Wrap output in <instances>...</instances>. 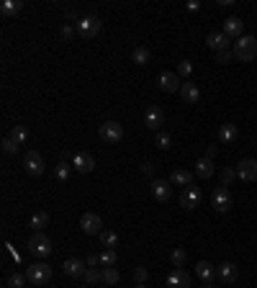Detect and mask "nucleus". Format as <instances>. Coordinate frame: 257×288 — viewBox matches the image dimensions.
Segmentation results:
<instances>
[{
  "label": "nucleus",
  "instance_id": "1",
  "mask_svg": "<svg viewBox=\"0 0 257 288\" xmlns=\"http://www.w3.org/2000/svg\"><path fill=\"white\" fill-rule=\"evenodd\" d=\"M231 54H234L239 62H252V60L257 57V39H254V36H242V39H236Z\"/></svg>",
  "mask_w": 257,
  "mask_h": 288
},
{
  "label": "nucleus",
  "instance_id": "2",
  "mask_svg": "<svg viewBox=\"0 0 257 288\" xmlns=\"http://www.w3.org/2000/svg\"><path fill=\"white\" fill-rule=\"evenodd\" d=\"M26 247H29V252H31L34 257H49L52 249H54L52 239H49L47 234H42V232H34V237L26 242Z\"/></svg>",
  "mask_w": 257,
  "mask_h": 288
},
{
  "label": "nucleus",
  "instance_id": "3",
  "mask_svg": "<svg viewBox=\"0 0 257 288\" xmlns=\"http://www.w3.org/2000/svg\"><path fill=\"white\" fill-rule=\"evenodd\" d=\"M26 278H29V283H34V285H47V283L52 280V267H49L47 262H34V265L26 267Z\"/></svg>",
  "mask_w": 257,
  "mask_h": 288
},
{
  "label": "nucleus",
  "instance_id": "4",
  "mask_svg": "<svg viewBox=\"0 0 257 288\" xmlns=\"http://www.w3.org/2000/svg\"><path fill=\"white\" fill-rule=\"evenodd\" d=\"M101 26H103V21L98 18V16H83L80 21H77V36H83V39H93L98 31H101Z\"/></svg>",
  "mask_w": 257,
  "mask_h": 288
},
{
  "label": "nucleus",
  "instance_id": "5",
  "mask_svg": "<svg viewBox=\"0 0 257 288\" xmlns=\"http://www.w3.org/2000/svg\"><path fill=\"white\" fill-rule=\"evenodd\" d=\"M101 139H103L106 144H118V142L124 139V126H121L118 121H106V124L101 126Z\"/></svg>",
  "mask_w": 257,
  "mask_h": 288
},
{
  "label": "nucleus",
  "instance_id": "6",
  "mask_svg": "<svg viewBox=\"0 0 257 288\" xmlns=\"http://www.w3.org/2000/svg\"><path fill=\"white\" fill-rule=\"evenodd\" d=\"M211 206L219 211V214H226L231 208V193L226 185H219L213 193H211Z\"/></svg>",
  "mask_w": 257,
  "mask_h": 288
},
{
  "label": "nucleus",
  "instance_id": "7",
  "mask_svg": "<svg viewBox=\"0 0 257 288\" xmlns=\"http://www.w3.org/2000/svg\"><path fill=\"white\" fill-rule=\"evenodd\" d=\"M24 167H26V172L29 175H42L44 170H47V165H44V157L36 152V149H31V152H26L24 155Z\"/></svg>",
  "mask_w": 257,
  "mask_h": 288
},
{
  "label": "nucleus",
  "instance_id": "8",
  "mask_svg": "<svg viewBox=\"0 0 257 288\" xmlns=\"http://www.w3.org/2000/svg\"><path fill=\"white\" fill-rule=\"evenodd\" d=\"M80 229L85 232V234H101L103 232V219L98 216V214H93V211H85L83 216H80Z\"/></svg>",
  "mask_w": 257,
  "mask_h": 288
},
{
  "label": "nucleus",
  "instance_id": "9",
  "mask_svg": "<svg viewBox=\"0 0 257 288\" xmlns=\"http://www.w3.org/2000/svg\"><path fill=\"white\" fill-rule=\"evenodd\" d=\"M157 85H160V90H162V93H177V90L183 88V83H180L177 72H160Z\"/></svg>",
  "mask_w": 257,
  "mask_h": 288
},
{
  "label": "nucleus",
  "instance_id": "10",
  "mask_svg": "<svg viewBox=\"0 0 257 288\" xmlns=\"http://www.w3.org/2000/svg\"><path fill=\"white\" fill-rule=\"evenodd\" d=\"M162 121H165V113L160 106H149L144 111V126L152 129V131H162Z\"/></svg>",
  "mask_w": 257,
  "mask_h": 288
},
{
  "label": "nucleus",
  "instance_id": "11",
  "mask_svg": "<svg viewBox=\"0 0 257 288\" xmlns=\"http://www.w3.org/2000/svg\"><path fill=\"white\" fill-rule=\"evenodd\" d=\"M149 190H152L154 201H170V196H172V183H170V180H162V178H154V180L149 183Z\"/></svg>",
  "mask_w": 257,
  "mask_h": 288
},
{
  "label": "nucleus",
  "instance_id": "12",
  "mask_svg": "<svg viewBox=\"0 0 257 288\" xmlns=\"http://www.w3.org/2000/svg\"><path fill=\"white\" fill-rule=\"evenodd\" d=\"M236 178L244 183H254L257 180V160H242L236 165Z\"/></svg>",
  "mask_w": 257,
  "mask_h": 288
},
{
  "label": "nucleus",
  "instance_id": "13",
  "mask_svg": "<svg viewBox=\"0 0 257 288\" xmlns=\"http://www.w3.org/2000/svg\"><path fill=\"white\" fill-rule=\"evenodd\" d=\"M72 167H75L77 172L88 175V172L95 170V160H93V155H88V152H77V155H72Z\"/></svg>",
  "mask_w": 257,
  "mask_h": 288
},
{
  "label": "nucleus",
  "instance_id": "14",
  "mask_svg": "<svg viewBox=\"0 0 257 288\" xmlns=\"http://www.w3.org/2000/svg\"><path fill=\"white\" fill-rule=\"evenodd\" d=\"M167 288H190V275L183 267H172L167 273Z\"/></svg>",
  "mask_w": 257,
  "mask_h": 288
},
{
  "label": "nucleus",
  "instance_id": "15",
  "mask_svg": "<svg viewBox=\"0 0 257 288\" xmlns=\"http://www.w3.org/2000/svg\"><path fill=\"white\" fill-rule=\"evenodd\" d=\"M198 203H201V190H198L195 185H188V188L180 193V206H183L185 211H193Z\"/></svg>",
  "mask_w": 257,
  "mask_h": 288
},
{
  "label": "nucleus",
  "instance_id": "16",
  "mask_svg": "<svg viewBox=\"0 0 257 288\" xmlns=\"http://www.w3.org/2000/svg\"><path fill=\"white\" fill-rule=\"evenodd\" d=\"M88 262L85 260H80V257H70V260H65V265H62V270H65V275L67 278H83L85 275V267Z\"/></svg>",
  "mask_w": 257,
  "mask_h": 288
},
{
  "label": "nucleus",
  "instance_id": "17",
  "mask_svg": "<svg viewBox=\"0 0 257 288\" xmlns=\"http://www.w3.org/2000/svg\"><path fill=\"white\" fill-rule=\"evenodd\" d=\"M216 278L221 280V283H234L236 278H239V267L234 265V262H221L219 267H216Z\"/></svg>",
  "mask_w": 257,
  "mask_h": 288
},
{
  "label": "nucleus",
  "instance_id": "18",
  "mask_svg": "<svg viewBox=\"0 0 257 288\" xmlns=\"http://www.w3.org/2000/svg\"><path fill=\"white\" fill-rule=\"evenodd\" d=\"M242 26H244V21L242 18H236V16H229L226 21H224V34L229 36V39H242Z\"/></svg>",
  "mask_w": 257,
  "mask_h": 288
},
{
  "label": "nucleus",
  "instance_id": "19",
  "mask_svg": "<svg viewBox=\"0 0 257 288\" xmlns=\"http://www.w3.org/2000/svg\"><path fill=\"white\" fill-rule=\"evenodd\" d=\"M206 44H208L213 52H224V49H229V36H226L224 31H211V34L206 36Z\"/></svg>",
  "mask_w": 257,
  "mask_h": 288
},
{
  "label": "nucleus",
  "instance_id": "20",
  "mask_svg": "<svg viewBox=\"0 0 257 288\" xmlns=\"http://www.w3.org/2000/svg\"><path fill=\"white\" fill-rule=\"evenodd\" d=\"M21 11H24V0H3V3H0V13L6 18H13Z\"/></svg>",
  "mask_w": 257,
  "mask_h": 288
},
{
  "label": "nucleus",
  "instance_id": "21",
  "mask_svg": "<svg viewBox=\"0 0 257 288\" xmlns=\"http://www.w3.org/2000/svg\"><path fill=\"white\" fill-rule=\"evenodd\" d=\"M180 95H183L185 103H198V101H201V88H198L195 83H183Z\"/></svg>",
  "mask_w": 257,
  "mask_h": 288
},
{
  "label": "nucleus",
  "instance_id": "22",
  "mask_svg": "<svg viewBox=\"0 0 257 288\" xmlns=\"http://www.w3.org/2000/svg\"><path fill=\"white\" fill-rule=\"evenodd\" d=\"M172 185H193V172H188V170H183V167H177V170H172L170 172V178H167Z\"/></svg>",
  "mask_w": 257,
  "mask_h": 288
},
{
  "label": "nucleus",
  "instance_id": "23",
  "mask_svg": "<svg viewBox=\"0 0 257 288\" xmlns=\"http://www.w3.org/2000/svg\"><path fill=\"white\" fill-rule=\"evenodd\" d=\"M213 172H216V167H213V160H208V157H201V160L195 162V175H198L201 180L211 178Z\"/></svg>",
  "mask_w": 257,
  "mask_h": 288
},
{
  "label": "nucleus",
  "instance_id": "24",
  "mask_svg": "<svg viewBox=\"0 0 257 288\" xmlns=\"http://www.w3.org/2000/svg\"><path fill=\"white\" fill-rule=\"evenodd\" d=\"M236 137H239V129L234 124H221V129H219V142L221 144H231Z\"/></svg>",
  "mask_w": 257,
  "mask_h": 288
},
{
  "label": "nucleus",
  "instance_id": "25",
  "mask_svg": "<svg viewBox=\"0 0 257 288\" xmlns=\"http://www.w3.org/2000/svg\"><path fill=\"white\" fill-rule=\"evenodd\" d=\"M195 275H198L203 283H208V280L216 278V270H213V265H211L208 260H201V262L195 265Z\"/></svg>",
  "mask_w": 257,
  "mask_h": 288
},
{
  "label": "nucleus",
  "instance_id": "26",
  "mask_svg": "<svg viewBox=\"0 0 257 288\" xmlns=\"http://www.w3.org/2000/svg\"><path fill=\"white\" fill-rule=\"evenodd\" d=\"M49 226V214L47 211H36L34 216H31V229L34 232H44Z\"/></svg>",
  "mask_w": 257,
  "mask_h": 288
},
{
  "label": "nucleus",
  "instance_id": "27",
  "mask_svg": "<svg viewBox=\"0 0 257 288\" xmlns=\"http://www.w3.org/2000/svg\"><path fill=\"white\" fill-rule=\"evenodd\" d=\"M98 237H101V244H103L106 249H116V247H118V234H116V232H111V229H103Z\"/></svg>",
  "mask_w": 257,
  "mask_h": 288
},
{
  "label": "nucleus",
  "instance_id": "28",
  "mask_svg": "<svg viewBox=\"0 0 257 288\" xmlns=\"http://www.w3.org/2000/svg\"><path fill=\"white\" fill-rule=\"evenodd\" d=\"M70 175H72V162H65V160H62V162L54 167V178H57L60 183H67Z\"/></svg>",
  "mask_w": 257,
  "mask_h": 288
},
{
  "label": "nucleus",
  "instance_id": "29",
  "mask_svg": "<svg viewBox=\"0 0 257 288\" xmlns=\"http://www.w3.org/2000/svg\"><path fill=\"white\" fill-rule=\"evenodd\" d=\"M16 144H26V139H29V129L26 126H21V124H16L13 129H11V134H8Z\"/></svg>",
  "mask_w": 257,
  "mask_h": 288
},
{
  "label": "nucleus",
  "instance_id": "30",
  "mask_svg": "<svg viewBox=\"0 0 257 288\" xmlns=\"http://www.w3.org/2000/svg\"><path fill=\"white\" fill-rule=\"evenodd\" d=\"M101 273H103V280H101V283H106V285H116V283L121 280L118 267H103Z\"/></svg>",
  "mask_w": 257,
  "mask_h": 288
},
{
  "label": "nucleus",
  "instance_id": "31",
  "mask_svg": "<svg viewBox=\"0 0 257 288\" xmlns=\"http://www.w3.org/2000/svg\"><path fill=\"white\" fill-rule=\"evenodd\" d=\"M131 60H134L136 65H147V62L152 60V52H149L147 47H136V49L131 52Z\"/></svg>",
  "mask_w": 257,
  "mask_h": 288
},
{
  "label": "nucleus",
  "instance_id": "32",
  "mask_svg": "<svg viewBox=\"0 0 257 288\" xmlns=\"http://www.w3.org/2000/svg\"><path fill=\"white\" fill-rule=\"evenodd\" d=\"M116 260H118L116 249H103L101 252V265L103 267H116Z\"/></svg>",
  "mask_w": 257,
  "mask_h": 288
},
{
  "label": "nucleus",
  "instance_id": "33",
  "mask_svg": "<svg viewBox=\"0 0 257 288\" xmlns=\"http://www.w3.org/2000/svg\"><path fill=\"white\" fill-rule=\"evenodd\" d=\"M170 260H172V265H175V267H183V265H185V260H188V255H185V249L175 247V249L170 252Z\"/></svg>",
  "mask_w": 257,
  "mask_h": 288
},
{
  "label": "nucleus",
  "instance_id": "34",
  "mask_svg": "<svg viewBox=\"0 0 257 288\" xmlns=\"http://www.w3.org/2000/svg\"><path fill=\"white\" fill-rule=\"evenodd\" d=\"M83 280H85L88 285H93V283L103 280V273H101L98 267H88V270H85V275H83Z\"/></svg>",
  "mask_w": 257,
  "mask_h": 288
},
{
  "label": "nucleus",
  "instance_id": "35",
  "mask_svg": "<svg viewBox=\"0 0 257 288\" xmlns=\"http://www.w3.org/2000/svg\"><path fill=\"white\" fill-rule=\"evenodd\" d=\"M0 144H3V152L8 155V157H13V155H18V149H21V144H16L11 137H6L3 142H0Z\"/></svg>",
  "mask_w": 257,
  "mask_h": 288
},
{
  "label": "nucleus",
  "instance_id": "36",
  "mask_svg": "<svg viewBox=\"0 0 257 288\" xmlns=\"http://www.w3.org/2000/svg\"><path fill=\"white\" fill-rule=\"evenodd\" d=\"M26 273H13L11 278H8V288H24L26 285Z\"/></svg>",
  "mask_w": 257,
  "mask_h": 288
},
{
  "label": "nucleus",
  "instance_id": "37",
  "mask_svg": "<svg viewBox=\"0 0 257 288\" xmlns=\"http://www.w3.org/2000/svg\"><path fill=\"white\" fill-rule=\"evenodd\" d=\"M160 149H170L172 147V137L170 134H165V131H157V142H154Z\"/></svg>",
  "mask_w": 257,
  "mask_h": 288
},
{
  "label": "nucleus",
  "instance_id": "38",
  "mask_svg": "<svg viewBox=\"0 0 257 288\" xmlns=\"http://www.w3.org/2000/svg\"><path fill=\"white\" fill-rule=\"evenodd\" d=\"M234 178H236V167H224V170H221V185L229 188Z\"/></svg>",
  "mask_w": 257,
  "mask_h": 288
},
{
  "label": "nucleus",
  "instance_id": "39",
  "mask_svg": "<svg viewBox=\"0 0 257 288\" xmlns=\"http://www.w3.org/2000/svg\"><path fill=\"white\" fill-rule=\"evenodd\" d=\"M190 72H193L190 62H188V60H180V62H177V78H190Z\"/></svg>",
  "mask_w": 257,
  "mask_h": 288
},
{
  "label": "nucleus",
  "instance_id": "40",
  "mask_svg": "<svg viewBox=\"0 0 257 288\" xmlns=\"http://www.w3.org/2000/svg\"><path fill=\"white\" fill-rule=\"evenodd\" d=\"M60 36H62L65 42H70V39H75V36H77V29H72V26H62Z\"/></svg>",
  "mask_w": 257,
  "mask_h": 288
},
{
  "label": "nucleus",
  "instance_id": "41",
  "mask_svg": "<svg viewBox=\"0 0 257 288\" xmlns=\"http://www.w3.org/2000/svg\"><path fill=\"white\" fill-rule=\"evenodd\" d=\"M231 57H234V54H231L229 49H224V52H216V62H219V65H229V62H231Z\"/></svg>",
  "mask_w": 257,
  "mask_h": 288
},
{
  "label": "nucleus",
  "instance_id": "42",
  "mask_svg": "<svg viewBox=\"0 0 257 288\" xmlns=\"http://www.w3.org/2000/svg\"><path fill=\"white\" fill-rule=\"evenodd\" d=\"M147 278H149L147 267H142V265H139V267H134V280H136V283H144Z\"/></svg>",
  "mask_w": 257,
  "mask_h": 288
},
{
  "label": "nucleus",
  "instance_id": "43",
  "mask_svg": "<svg viewBox=\"0 0 257 288\" xmlns=\"http://www.w3.org/2000/svg\"><path fill=\"white\" fill-rule=\"evenodd\" d=\"M85 262H88V267H98L101 265V255H88Z\"/></svg>",
  "mask_w": 257,
  "mask_h": 288
},
{
  "label": "nucleus",
  "instance_id": "44",
  "mask_svg": "<svg viewBox=\"0 0 257 288\" xmlns=\"http://www.w3.org/2000/svg\"><path fill=\"white\" fill-rule=\"evenodd\" d=\"M142 172H144V175H154V165H152V162H144V165H142Z\"/></svg>",
  "mask_w": 257,
  "mask_h": 288
},
{
  "label": "nucleus",
  "instance_id": "45",
  "mask_svg": "<svg viewBox=\"0 0 257 288\" xmlns=\"http://www.w3.org/2000/svg\"><path fill=\"white\" fill-rule=\"evenodd\" d=\"M216 152H219V147H216V144H211V147L206 149V157H208V160H213V155H216Z\"/></svg>",
  "mask_w": 257,
  "mask_h": 288
},
{
  "label": "nucleus",
  "instance_id": "46",
  "mask_svg": "<svg viewBox=\"0 0 257 288\" xmlns=\"http://www.w3.org/2000/svg\"><path fill=\"white\" fill-rule=\"evenodd\" d=\"M198 8H201L198 0H190V3H188V11H198Z\"/></svg>",
  "mask_w": 257,
  "mask_h": 288
},
{
  "label": "nucleus",
  "instance_id": "47",
  "mask_svg": "<svg viewBox=\"0 0 257 288\" xmlns=\"http://www.w3.org/2000/svg\"><path fill=\"white\" fill-rule=\"evenodd\" d=\"M203 288H213V280H208V283H203Z\"/></svg>",
  "mask_w": 257,
  "mask_h": 288
},
{
  "label": "nucleus",
  "instance_id": "48",
  "mask_svg": "<svg viewBox=\"0 0 257 288\" xmlns=\"http://www.w3.org/2000/svg\"><path fill=\"white\" fill-rule=\"evenodd\" d=\"M136 288H147V285H144V283H136Z\"/></svg>",
  "mask_w": 257,
  "mask_h": 288
}]
</instances>
